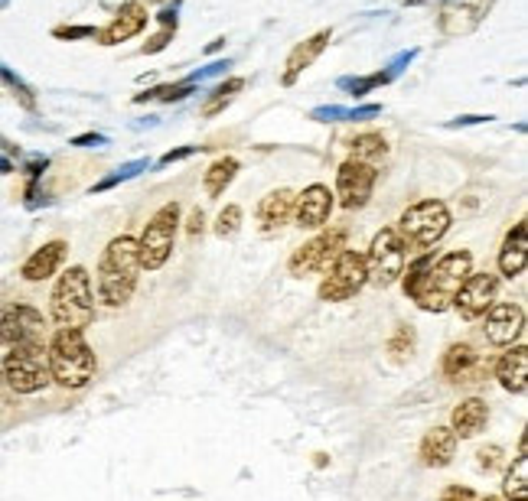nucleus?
Returning a JSON list of instances; mask_svg holds the SVG:
<instances>
[{
  "label": "nucleus",
  "instance_id": "nucleus-1",
  "mask_svg": "<svg viewBox=\"0 0 528 501\" xmlns=\"http://www.w3.org/2000/svg\"><path fill=\"white\" fill-rule=\"evenodd\" d=\"M137 274H140V255L137 241L131 235L115 238L98 264V300L105 306H125L137 290Z\"/></svg>",
  "mask_w": 528,
  "mask_h": 501
},
{
  "label": "nucleus",
  "instance_id": "nucleus-2",
  "mask_svg": "<svg viewBox=\"0 0 528 501\" xmlns=\"http://www.w3.org/2000/svg\"><path fill=\"white\" fill-rule=\"evenodd\" d=\"M470 274H473V255L470 251H451V255H443L441 261L431 264L428 274L414 286L411 300L428 313H443V309L453 306V296Z\"/></svg>",
  "mask_w": 528,
  "mask_h": 501
},
{
  "label": "nucleus",
  "instance_id": "nucleus-3",
  "mask_svg": "<svg viewBox=\"0 0 528 501\" xmlns=\"http://www.w3.org/2000/svg\"><path fill=\"white\" fill-rule=\"evenodd\" d=\"M46 355H49V375H53V381H59L63 387H72V391L76 387H86L92 381L95 368H98L92 346H88L86 336L78 329L56 332Z\"/></svg>",
  "mask_w": 528,
  "mask_h": 501
},
{
  "label": "nucleus",
  "instance_id": "nucleus-4",
  "mask_svg": "<svg viewBox=\"0 0 528 501\" xmlns=\"http://www.w3.org/2000/svg\"><path fill=\"white\" fill-rule=\"evenodd\" d=\"M95 316L92 303V280H88L86 267H69L59 277L53 290V319L59 329H86Z\"/></svg>",
  "mask_w": 528,
  "mask_h": 501
},
{
  "label": "nucleus",
  "instance_id": "nucleus-5",
  "mask_svg": "<svg viewBox=\"0 0 528 501\" xmlns=\"http://www.w3.org/2000/svg\"><path fill=\"white\" fill-rule=\"evenodd\" d=\"M398 238H401L404 251H421V247H434L443 235L451 232V208L437 199H424L418 205L404 208V215L398 218Z\"/></svg>",
  "mask_w": 528,
  "mask_h": 501
},
{
  "label": "nucleus",
  "instance_id": "nucleus-6",
  "mask_svg": "<svg viewBox=\"0 0 528 501\" xmlns=\"http://www.w3.org/2000/svg\"><path fill=\"white\" fill-rule=\"evenodd\" d=\"M4 375H7V385L16 394H36L53 381L49 375V355L39 342H20V346H10L4 355Z\"/></svg>",
  "mask_w": 528,
  "mask_h": 501
},
{
  "label": "nucleus",
  "instance_id": "nucleus-7",
  "mask_svg": "<svg viewBox=\"0 0 528 501\" xmlns=\"http://www.w3.org/2000/svg\"><path fill=\"white\" fill-rule=\"evenodd\" d=\"M177 228H179V205L177 202H167L154 212V218L147 222L144 235L137 241V255H140V267L147 270H160L173 255V241H177Z\"/></svg>",
  "mask_w": 528,
  "mask_h": 501
},
{
  "label": "nucleus",
  "instance_id": "nucleus-8",
  "mask_svg": "<svg viewBox=\"0 0 528 501\" xmlns=\"http://www.w3.org/2000/svg\"><path fill=\"white\" fill-rule=\"evenodd\" d=\"M404 261H408V251H404L398 232L395 228H381V232L372 238L369 255H365V274H369V284L391 286L404 274Z\"/></svg>",
  "mask_w": 528,
  "mask_h": 501
},
{
  "label": "nucleus",
  "instance_id": "nucleus-9",
  "mask_svg": "<svg viewBox=\"0 0 528 501\" xmlns=\"http://www.w3.org/2000/svg\"><path fill=\"white\" fill-rule=\"evenodd\" d=\"M365 284H369V274H365V255H359V251H346V247H342L340 255L333 257V267H330L327 280L320 284V300L342 303V300H350V296H356Z\"/></svg>",
  "mask_w": 528,
  "mask_h": 501
},
{
  "label": "nucleus",
  "instance_id": "nucleus-10",
  "mask_svg": "<svg viewBox=\"0 0 528 501\" xmlns=\"http://www.w3.org/2000/svg\"><path fill=\"white\" fill-rule=\"evenodd\" d=\"M346 247V228H333V232H323L317 238H310L303 247H297L288 261L290 277H310L317 270H323L336 255Z\"/></svg>",
  "mask_w": 528,
  "mask_h": 501
},
{
  "label": "nucleus",
  "instance_id": "nucleus-11",
  "mask_svg": "<svg viewBox=\"0 0 528 501\" xmlns=\"http://www.w3.org/2000/svg\"><path fill=\"white\" fill-rule=\"evenodd\" d=\"M375 173L372 163H362V160H346L336 173V199H340L342 208H362L365 202L372 199V189H375Z\"/></svg>",
  "mask_w": 528,
  "mask_h": 501
},
{
  "label": "nucleus",
  "instance_id": "nucleus-12",
  "mask_svg": "<svg viewBox=\"0 0 528 501\" xmlns=\"http://www.w3.org/2000/svg\"><path fill=\"white\" fill-rule=\"evenodd\" d=\"M496 294H499L496 274H490V270L470 274V277L463 280V286L457 290V296H453V309H457L463 319H480L482 313L496 303Z\"/></svg>",
  "mask_w": 528,
  "mask_h": 501
},
{
  "label": "nucleus",
  "instance_id": "nucleus-13",
  "mask_svg": "<svg viewBox=\"0 0 528 501\" xmlns=\"http://www.w3.org/2000/svg\"><path fill=\"white\" fill-rule=\"evenodd\" d=\"M46 329L43 316L26 303H14V306L0 309V346H20V342H39V332Z\"/></svg>",
  "mask_w": 528,
  "mask_h": 501
},
{
  "label": "nucleus",
  "instance_id": "nucleus-14",
  "mask_svg": "<svg viewBox=\"0 0 528 501\" xmlns=\"http://www.w3.org/2000/svg\"><path fill=\"white\" fill-rule=\"evenodd\" d=\"M490 4L492 0H447L437 26H441L443 36H466V33H473L482 24Z\"/></svg>",
  "mask_w": 528,
  "mask_h": 501
},
{
  "label": "nucleus",
  "instance_id": "nucleus-15",
  "mask_svg": "<svg viewBox=\"0 0 528 501\" xmlns=\"http://www.w3.org/2000/svg\"><path fill=\"white\" fill-rule=\"evenodd\" d=\"M482 316H486V339L492 346H513L525 329V309L519 303H492Z\"/></svg>",
  "mask_w": 528,
  "mask_h": 501
},
{
  "label": "nucleus",
  "instance_id": "nucleus-16",
  "mask_svg": "<svg viewBox=\"0 0 528 501\" xmlns=\"http://www.w3.org/2000/svg\"><path fill=\"white\" fill-rule=\"evenodd\" d=\"M330 212H333V193L320 183L307 185V189L294 199V218L300 228H307V232L323 228V225L330 222Z\"/></svg>",
  "mask_w": 528,
  "mask_h": 501
},
{
  "label": "nucleus",
  "instance_id": "nucleus-17",
  "mask_svg": "<svg viewBox=\"0 0 528 501\" xmlns=\"http://www.w3.org/2000/svg\"><path fill=\"white\" fill-rule=\"evenodd\" d=\"M144 26H147V7L137 4V0H127L125 7L111 16V24L105 26V30L95 33V39H98L101 46H117V43L137 36Z\"/></svg>",
  "mask_w": 528,
  "mask_h": 501
},
{
  "label": "nucleus",
  "instance_id": "nucleus-18",
  "mask_svg": "<svg viewBox=\"0 0 528 501\" xmlns=\"http://www.w3.org/2000/svg\"><path fill=\"white\" fill-rule=\"evenodd\" d=\"M330 46V30H320V33H313L310 39H303V43H297L294 49H290V55H288V65H284V75H280V82L284 85H294L297 78L303 75V72L310 69L313 62L323 55V49Z\"/></svg>",
  "mask_w": 528,
  "mask_h": 501
},
{
  "label": "nucleus",
  "instance_id": "nucleus-19",
  "mask_svg": "<svg viewBox=\"0 0 528 501\" xmlns=\"http://www.w3.org/2000/svg\"><path fill=\"white\" fill-rule=\"evenodd\" d=\"M453 453H457V433L451 426H434V430L421 440V463L431 469H443L451 466Z\"/></svg>",
  "mask_w": 528,
  "mask_h": 501
},
{
  "label": "nucleus",
  "instance_id": "nucleus-20",
  "mask_svg": "<svg viewBox=\"0 0 528 501\" xmlns=\"http://www.w3.org/2000/svg\"><path fill=\"white\" fill-rule=\"evenodd\" d=\"M496 381L513 394H525L528 387V348L515 346L496 362Z\"/></svg>",
  "mask_w": 528,
  "mask_h": 501
},
{
  "label": "nucleus",
  "instance_id": "nucleus-21",
  "mask_svg": "<svg viewBox=\"0 0 528 501\" xmlns=\"http://www.w3.org/2000/svg\"><path fill=\"white\" fill-rule=\"evenodd\" d=\"M63 257H66V241H49V245H43L39 251H33V255L26 257L20 277L30 280V284H36V280H49L56 270H59Z\"/></svg>",
  "mask_w": 528,
  "mask_h": 501
},
{
  "label": "nucleus",
  "instance_id": "nucleus-22",
  "mask_svg": "<svg viewBox=\"0 0 528 501\" xmlns=\"http://www.w3.org/2000/svg\"><path fill=\"white\" fill-rule=\"evenodd\" d=\"M525 261H528V228L525 222H519L513 232L505 235L503 241V251H499V270H503V277H519L522 270H525Z\"/></svg>",
  "mask_w": 528,
  "mask_h": 501
},
{
  "label": "nucleus",
  "instance_id": "nucleus-23",
  "mask_svg": "<svg viewBox=\"0 0 528 501\" xmlns=\"http://www.w3.org/2000/svg\"><path fill=\"white\" fill-rule=\"evenodd\" d=\"M294 199L297 195L290 189H274L261 199L258 205V222L264 232H278L280 225H288V218L294 215Z\"/></svg>",
  "mask_w": 528,
  "mask_h": 501
},
{
  "label": "nucleus",
  "instance_id": "nucleus-24",
  "mask_svg": "<svg viewBox=\"0 0 528 501\" xmlns=\"http://www.w3.org/2000/svg\"><path fill=\"white\" fill-rule=\"evenodd\" d=\"M486 416H490L486 404H482L480 397H470V401H463L457 410H453L451 430L457 433V440H460V436H463V440H470V436H476V433L486 426Z\"/></svg>",
  "mask_w": 528,
  "mask_h": 501
},
{
  "label": "nucleus",
  "instance_id": "nucleus-25",
  "mask_svg": "<svg viewBox=\"0 0 528 501\" xmlns=\"http://www.w3.org/2000/svg\"><path fill=\"white\" fill-rule=\"evenodd\" d=\"M235 173H239V160H235V156H218L209 170H206V176H202L206 195H209V199H218V195H222L228 185H232Z\"/></svg>",
  "mask_w": 528,
  "mask_h": 501
},
{
  "label": "nucleus",
  "instance_id": "nucleus-26",
  "mask_svg": "<svg viewBox=\"0 0 528 501\" xmlns=\"http://www.w3.org/2000/svg\"><path fill=\"white\" fill-rule=\"evenodd\" d=\"M381 105H362V108H340V105H323V108L310 111V121L330 124V121H369V117H379Z\"/></svg>",
  "mask_w": 528,
  "mask_h": 501
},
{
  "label": "nucleus",
  "instance_id": "nucleus-27",
  "mask_svg": "<svg viewBox=\"0 0 528 501\" xmlns=\"http://www.w3.org/2000/svg\"><path fill=\"white\" fill-rule=\"evenodd\" d=\"M473 365H476V352H473V346H466V342H457V346H451L447 355H443V375H447V378H463Z\"/></svg>",
  "mask_w": 528,
  "mask_h": 501
},
{
  "label": "nucleus",
  "instance_id": "nucleus-28",
  "mask_svg": "<svg viewBox=\"0 0 528 501\" xmlns=\"http://www.w3.org/2000/svg\"><path fill=\"white\" fill-rule=\"evenodd\" d=\"M391 75L389 72H372V75H342L336 85L342 88V92H350L352 98H365L369 92H375V88L389 85Z\"/></svg>",
  "mask_w": 528,
  "mask_h": 501
},
{
  "label": "nucleus",
  "instance_id": "nucleus-29",
  "mask_svg": "<svg viewBox=\"0 0 528 501\" xmlns=\"http://www.w3.org/2000/svg\"><path fill=\"white\" fill-rule=\"evenodd\" d=\"M503 488H505V498L509 501H525L528 498V459H525V453H522L519 459L509 466Z\"/></svg>",
  "mask_w": 528,
  "mask_h": 501
},
{
  "label": "nucleus",
  "instance_id": "nucleus-30",
  "mask_svg": "<svg viewBox=\"0 0 528 501\" xmlns=\"http://www.w3.org/2000/svg\"><path fill=\"white\" fill-rule=\"evenodd\" d=\"M245 88V78H228V82H222V85H216L209 92V98H206V105H202V117H216L218 111L226 108L228 101L235 98V95Z\"/></svg>",
  "mask_w": 528,
  "mask_h": 501
},
{
  "label": "nucleus",
  "instance_id": "nucleus-31",
  "mask_svg": "<svg viewBox=\"0 0 528 501\" xmlns=\"http://www.w3.org/2000/svg\"><path fill=\"white\" fill-rule=\"evenodd\" d=\"M385 154H389V144H385L381 134H359V137L352 140V160L372 163Z\"/></svg>",
  "mask_w": 528,
  "mask_h": 501
},
{
  "label": "nucleus",
  "instance_id": "nucleus-32",
  "mask_svg": "<svg viewBox=\"0 0 528 501\" xmlns=\"http://www.w3.org/2000/svg\"><path fill=\"white\" fill-rule=\"evenodd\" d=\"M150 166V160H131V163H125V166H117L111 176H105L101 183H95L92 185V193H108V189H115V185H121V183H131L134 176H140V173L147 170Z\"/></svg>",
  "mask_w": 528,
  "mask_h": 501
},
{
  "label": "nucleus",
  "instance_id": "nucleus-33",
  "mask_svg": "<svg viewBox=\"0 0 528 501\" xmlns=\"http://www.w3.org/2000/svg\"><path fill=\"white\" fill-rule=\"evenodd\" d=\"M389 355L395 358V362H408L414 355V332L411 326H398L395 336L389 339Z\"/></svg>",
  "mask_w": 528,
  "mask_h": 501
},
{
  "label": "nucleus",
  "instance_id": "nucleus-34",
  "mask_svg": "<svg viewBox=\"0 0 528 501\" xmlns=\"http://www.w3.org/2000/svg\"><path fill=\"white\" fill-rule=\"evenodd\" d=\"M193 92H196V85H189V82H177V85H160V88H154V92L137 95L134 101H183Z\"/></svg>",
  "mask_w": 528,
  "mask_h": 501
},
{
  "label": "nucleus",
  "instance_id": "nucleus-35",
  "mask_svg": "<svg viewBox=\"0 0 528 501\" xmlns=\"http://www.w3.org/2000/svg\"><path fill=\"white\" fill-rule=\"evenodd\" d=\"M241 228V208L239 205H226L216 218V235L218 238H232Z\"/></svg>",
  "mask_w": 528,
  "mask_h": 501
},
{
  "label": "nucleus",
  "instance_id": "nucleus-36",
  "mask_svg": "<svg viewBox=\"0 0 528 501\" xmlns=\"http://www.w3.org/2000/svg\"><path fill=\"white\" fill-rule=\"evenodd\" d=\"M431 264H434V255H421L418 261L408 264V274H401V277H404V294H408V296L414 294V286H418V284H421V277L428 274Z\"/></svg>",
  "mask_w": 528,
  "mask_h": 501
},
{
  "label": "nucleus",
  "instance_id": "nucleus-37",
  "mask_svg": "<svg viewBox=\"0 0 528 501\" xmlns=\"http://www.w3.org/2000/svg\"><path fill=\"white\" fill-rule=\"evenodd\" d=\"M0 78H4V85H7L10 92L16 95V98H20V105H24V108H30V111L36 108V98H33V92L24 85V82H20V78L14 75V72L7 69V65H0Z\"/></svg>",
  "mask_w": 528,
  "mask_h": 501
},
{
  "label": "nucleus",
  "instance_id": "nucleus-38",
  "mask_svg": "<svg viewBox=\"0 0 528 501\" xmlns=\"http://www.w3.org/2000/svg\"><path fill=\"white\" fill-rule=\"evenodd\" d=\"M228 65H232V62L228 59H218V62H209V65H206V69H199V72H193V75L187 78L189 85H199V82H206V78H216V75H222V72L228 69Z\"/></svg>",
  "mask_w": 528,
  "mask_h": 501
},
{
  "label": "nucleus",
  "instance_id": "nucleus-39",
  "mask_svg": "<svg viewBox=\"0 0 528 501\" xmlns=\"http://www.w3.org/2000/svg\"><path fill=\"white\" fill-rule=\"evenodd\" d=\"M95 26H56L53 30V36L56 39H88V36H95Z\"/></svg>",
  "mask_w": 528,
  "mask_h": 501
},
{
  "label": "nucleus",
  "instance_id": "nucleus-40",
  "mask_svg": "<svg viewBox=\"0 0 528 501\" xmlns=\"http://www.w3.org/2000/svg\"><path fill=\"white\" fill-rule=\"evenodd\" d=\"M414 59H418V49H404V53H398L395 59L389 62V69H385V72H389V75L395 78L398 72H404V69H408V65H411Z\"/></svg>",
  "mask_w": 528,
  "mask_h": 501
},
{
  "label": "nucleus",
  "instance_id": "nucleus-41",
  "mask_svg": "<svg viewBox=\"0 0 528 501\" xmlns=\"http://www.w3.org/2000/svg\"><path fill=\"white\" fill-rule=\"evenodd\" d=\"M499 459H503V449H499V446H482L480 449V469L482 472H492V469H496Z\"/></svg>",
  "mask_w": 528,
  "mask_h": 501
},
{
  "label": "nucleus",
  "instance_id": "nucleus-42",
  "mask_svg": "<svg viewBox=\"0 0 528 501\" xmlns=\"http://www.w3.org/2000/svg\"><path fill=\"white\" fill-rule=\"evenodd\" d=\"M173 33H177V30H160V33H157V36L150 39L147 46H144V55H147V53L154 55V53H160V49H167V46H170Z\"/></svg>",
  "mask_w": 528,
  "mask_h": 501
},
{
  "label": "nucleus",
  "instance_id": "nucleus-43",
  "mask_svg": "<svg viewBox=\"0 0 528 501\" xmlns=\"http://www.w3.org/2000/svg\"><path fill=\"white\" fill-rule=\"evenodd\" d=\"M441 501H473V492H470V488H460V486H447Z\"/></svg>",
  "mask_w": 528,
  "mask_h": 501
},
{
  "label": "nucleus",
  "instance_id": "nucleus-44",
  "mask_svg": "<svg viewBox=\"0 0 528 501\" xmlns=\"http://www.w3.org/2000/svg\"><path fill=\"white\" fill-rule=\"evenodd\" d=\"M196 150H202V147H179V150H170V154H164V156H160V166H170V163L187 160V156H193Z\"/></svg>",
  "mask_w": 528,
  "mask_h": 501
},
{
  "label": "nucleus",
  "instance_id": "nucleus-45",
  "mask_svg": "<svg viewBox=\"0 0 528 501\" xmlns=\"http://www.w3.org/2000/svg\"><path fill=\"white\" fill-rule=\"evenodd\" d=\"M157 20H160V26H164V30H177V24H179L177 4H173V7H164V10H160V16H157Z\"/></svg>",
  "mask_w": 528,
  "mask_h": 501
},
{
  "label": "nucleus",
  "instance_id": "nucleus-46",
  "mask_svg": "<svg viewBox=\"0 0 528 501\" xmlns=\"http://www.w3.org/2000/svg\"><path fill=\"white\" fill-rule=\"evenodd\" d=\"M482 121H492L490 115H463L457 117V121H451L447 127H470V124H482Z\"/></svg>",
  "mask_w": 528,
  "mask_h": 501
},
{
  "label": "nucleus",
  "instance_id": "nucleus-47",
  "mask_svg": "<svg viewBox=\"0 0 528 501\" xmlns=\"http://www.w3.org/2000/svg\"><path fill=\"white\" fill-rule=\"evenodd\" d=\"M98 147V144H105V137H101V134H82V137H76L72 140V147Z\"/></svg>",
  "mask_w": 528,
  "mask_h": 501
},
{
  "label": "nucleus",
  "instance_id": "nucleus-48",
  "mask_svg": "<svg viewBox=\"0 0 528 501\" xmlns=\"http://www.w3.org/2000/svg\"><path fill=\"white\" fill-rule=\"evenodd\" d=\"M202 225H206V215L196 208L193 215H189V235H202Z\"/></svg>",
  "mask_w": 528,
  "mask_h": 501
},
{
  "label": "nucleus",
  "instance_id": "nucleus-49",
  "mask_svg": "<svg viewBox=\"0 0 528 501\" xmlns=\"http://www.w3.org/2000/svg\"><path fill=\"white\" fill-rule=\"evenodd\" d=\"M408 7H421V4H428V0H404Z\"/></svg>",
  "mask_w": 528,
  "mask_h": 501
},
{
  "label": "nucleus",
  "instance_id": "nucleus-50",
  "mask_svg": "<svg viewBox=\"0 0 528 501\" xmlns=\"http://www.w3.org/2000/svg\"><path fill=\"white\" fill-rule=\"evenodd\" d=\"M0 170H4V173H10V163L4 160V156H0Z\"/></svg>",
  "mask_w": 528,
  "mask_h": 501
},
{
  "label": "nucleus",
  "instance_id": "nucleus-51",
  "mask_svg": "<svg viewBox=\"0 0 528 501\" xmlns=\"http://www.w3.org/2000/svg\"><path fill=\"white\" fill-rule=\"evenodd\" d=\"M150 4H177V0H150Z\"/></svg>",
  "mask_w": 528,
  "mask_h": 501
},
{
  "label": "nucleus",
  "instance_id": "nucleus-52",
  "mask_svg": "<svg viewBox=\"0 0 528 501\" xmlns=\"http://www.w3.org/2000/svg\"><path fill=\"white\" fill-rule=\"evenodd\" d=\"M482 501H503V498H492V495H490V498H482Z\"/></svg>",
  "mask_w": 528,
  "mask_h": 501
},
{
  "label": "nucleus",
  "instance_id": "nucleus-53",
  "mask_svg": "<svg viewBox=\"0 0 528 501\" xmlns=\"http://www.w3.org/2000/svg\"><path fill=\"white\" fill-rule=\"evenodd\" d=\"M7 4H10V0H0V7H7Z\"/></svg>",
  "mask_w": 528,
  "mask_h": 501
}]
</instances>
